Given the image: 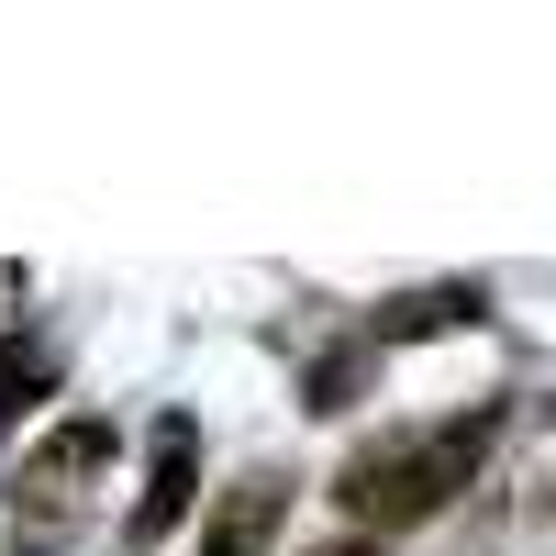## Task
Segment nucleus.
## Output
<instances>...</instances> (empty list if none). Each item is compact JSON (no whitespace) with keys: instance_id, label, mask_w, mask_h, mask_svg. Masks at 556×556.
Segmentation results:
<instances>
[{"instance_id":"f257e3e1","label":"nucleus","mask_w":556,"mask_h":556,"mask_svg":"<svg viewBox=\"0 0 556 556\" xmlns=\"http://www.w3.org/2000/svg\"><path fill=\"white\" fill-rule=\"evenodd\" d=\"M501 424H513V401H479V412H456V424H424V434L345 445V468H334L345 523H356L367 545H379V534H412V523H434L456 490H479V468H490Z\"/></svg>"},{"instance_id":"f03ea898","label":"nucleus","mask_w":556,"mask_h":556,"mask_svg":"<svg viewBox=\"0 0 556 556\" xmlns=\"http://www.w3.org/2000/svg\"><path fill=\"white\" fill-rule=\"evenodd\" d=\"M101 479H112V424L101 412H67V424L12 468V556H67L78 523H89V501H101Z\"/></svg>"},{"instance_id":"7ed1b4c3","label":"nucleus","mask_w":556,"mask_h":556,"mask_svg":"<svg viewBox=\"0 0 556 556\" xmlns=\"http://www.w3.org/2000/svg\"><path fill=\"white\" fill-rule=\"evenodd\" d=\"M190 501H201V424L167 412V424H156V468H146V490H134V513H123V545L134 556L167 545L178 523H190Z\"/></svg>"},{"instance_id":"20e7f679","label":"nucleus","mask_w":556,"mask_h":556,"mask_svg":"<svg viewBox=\"0 0 556 556\" xmlns=\"http://www.w3.org/2000/svg\"><path fill=\"white\" fill-rule=\"evenodd\" d=\"M278 523H290V479H278V468H245V479L201 513V556H267Z\"/></svg>"},{"instance_id":"39448f33","label":"nucleus","mask_w":556,"mask_h":556,"mask_svg":"<svg viewBox=\"0 0 556 556\" xmlns=\"http://www.w3.org/2000/svg\"><path fill=\"white\" fill-rule=\"evenodd\" d=\"M490 312V278H434V290H401L367 312V356L379 345H424V334H456V323H479Z\"/></svg>"},{"instance_id":"423d86ee","label":"nucleus","mask_w":556,"mask_h":556,"mask_svg":"<svg viewBox=\"0 0 556 556\" xmlns=\"http://www.w3.org/2000/svg\"><path fill=\"white\" fill-rule=\"evenodd\" d=\"M45 390H56V345L45 334H0V434H12Z\"/></svg>"},{"instance_id":"0eeeda50","label":"nucleus","mask_w":556,"mask_h":556,"mask_svg":"<svg viewBox=\"0 0 556 556\" xmlns=\"http://www.w3.org/2000/svg\"><path fill=\"white\" fill-rule=\"evenodd\" d=\"M356 390H367V334H356V345H323V356H312V412H345Z\"/></svg>"},{"instance_id":"6e6552de","label":"nucleus","mask_w":556,"mask_h":556,"mask_svg":"<svg viewBox=\"0 0 556 556\" xmlns=\"http://www.w3.org/2000/svg\"><path fill=\"white\" fill-rule=\"evenodd\" d=\"M312 556H390V545H367V534H345V545H312Z\"/></svg>"}]
</instances>
